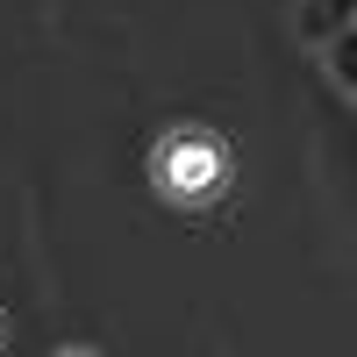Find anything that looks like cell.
Returning <instances> with one entry per match:
<instances>
[{"label": "cell", "mask_w": 357, "mask_h": 357, "mask_svg": "<svg viewBox=\"0 0 357 357\" xmlns=\"http://www.w3.org/2000/svg\"><path fill=\"white\" fill-rule=\"evenodd\" d=\"M151 178H158V193L178 200V207H207V200H222L229 186V143L215 129H165L158 136V151H151Z\"/></svg>", "instance_id": "6da1fadb"}, {"label": "cell", "mask_w": 357, "mask_h": 357, "mask_svg": "<svg viewBox=\"0 0 357 357\" xmlns=\"http://www.w3.org/2000/svg\"><path fill=\"white\" fill-rule=\"evenodd\" d=\"M0 336H8V321H0Z\"/></svg>", "instance_id": "7a4b0ae2"}]
</instances>
